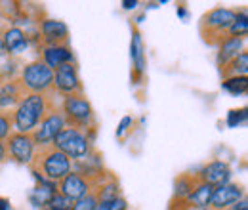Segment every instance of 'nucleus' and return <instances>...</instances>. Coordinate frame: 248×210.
Listing matches in <instances>:
<instances>
[{"label":"nucleus","instance_id":"nucleus-1","mask_svg":"<svg viewBox=\"0 0 248 210\" xmlns=\"http://www.w3.org/2000/svg\"><path fill=\"white\" fill-rule=\"evenodd\" d=\"M60 96L56 92L48 94H27L23 101L14 109V130L19 134H32L46 115L60 107Z\"/></svg>","mask_w":248,"mask_h":210},{"label":"nucleus","instance_id":"nucleus-2","mask_svg":"<svg viewBox=\"0 0 248 210\" xmlns=\"http://www.w3.org/2000/svg\"><path fill=\"white\" fill-rule=\"evenodd\" d=\"M27 166L34 178L52 181V183H60L67 174L73 172V161L65 157L54 144L38 145Z\"/></svg>","mask_w":248,"mask_h":210},{"label":"nucleus","instance_id":"nucleus-3","mask_svg":"<svg viewBox=\"0 0 248 210\" xmlns=\"http://www.w3.org/2000/svg\"><path fill=\"white\" fill-rule=\"evenodd\" d=\"M60 111L65 120V126L75 128L82 134H86V138L90 142H95L97 136V117L93 111L90 99L84 96H65L60 99Z\"/></svg>","mask_w":248,"mask_h":210},{"label":"nucleus","instance_id":"nucleus-4","mask_svg":"<svg viewBox=\"0 0 248 210\" xmlns=\"http://www.w3.org/2000/svg\"><path fill=\"white\" fill-rule=\"evenodd\" d=\"M237 16H239L237 10L223 8V6L212 8L206 14H202V17L199 21V34H201L202 42L212 48H217L227 38V31L237 19Z\"/></svg>","mask_w":248,"mask_h":210},{"label":"nucleus","instance_id":"nucleus-5","mask_svg":"<svg viewBox=\"0 0 248 210\" xmlns=\"http://www.w3.org/2000/svg\"><path fill=\"white\" fill-rule=\"evenodd\" d=\"M17 77L29 94H48L54 90V71L40 60L21 65Z\"/></svg>","mask_w":248,"mask_h":210},{"label":"nucleus","instance_id":"nucleus-6","mask_svg":"<svg viewBox=\"0 0 248 210\" xmlns=\"http://www.w3.org/2000/svg\"><path fill=\"white\" fill-rule=\"evenodd\" d=\"M54 145L62 151L65 157H69L73 162L86 159L88 155H92L95 151L93 144L86 138V134H82V132H78L75 128H69V126H65L62 132L56 136Z\"/></svg>","mask_w":248,"mask_h":210},{"label":"nucleus","instance_id":"nucleus-7","mask_svg":"<svg viewBox=\"0 0 248 210\" xmlns=\"http://www.w3.org/2000/svg\"><path fill=\"white\" fill-rule=\"evenodd\" d=\"M31 44L36 48H46V46H67L71 44V32L69 27L52 17H44L38 21L34 34H31Z\"/></svg>","mask_w":248,"mask_h":210},{"label":"nucleus","instance_id":"nucleus-8","mask_svg":"<svg viewBox=\"0 0 248 210\" xmlns=\"http://www.w3.org/2000/svg\"><path fill=\"white\" fill-rule=\"evenodd\" d=\"M54 92L65 97V96H84V84L78 73L77 61L65 63L54 71Z\"/></svg>","mask_w":248,"mask_h":210},{"label":"nucleus","instance_id":"nucleus-9","mask_svg":"<svg viewBox=\"0 0 248 210\" xmlns=\"http://www.w3.org/2000/svg\"><path fill=\"white\" fill-rule=\"evenodd\" d=\"M36 149L34 140L31 134H19V132H12L6 140H4V153H6V161H14L17 164H29L32 159V153Z\"/></svg>","mask_w":248,"mask_h":210},{"label":"nucleus","instance_id":"nucleus-10","mask_svg":"<svg viewBox=\"0 0 248 210\" xmlns=\"http://www.w3.org/2000/svg\"><path fill=\"white\" fill-rule=\"evenodd\" d=\"M130 60H132V69H130V79L134 86H140L145 82L147 75V56H145V44L141 38V32L138 25H132V40H130Z\"/></svg>","mask_w":248,"mask_h":210},{"label":"nucleus","instance_id":"nucleus-11","mask_svg":"<svg viewBox=\"0 0 248 210\" xmlns=\"http://www.w3.org/2000/svg\"><path fill=\"white\" fill-rule=\"evenodd\" d=\"M63 128H65V120H63V115H62V111H60V107H58V109L50 111V113L46 115V119L42 120V122L38 124V128L31 134L32 140H34V145H36V147H38V145H52L54 140H56V136L62 132Z\"/></svg>","mask_w":248,"mask_h":210},{"label":"nucleus","instance_id":"nucleus-12","mask_svg":"<svg viewBox=\"0 0 248 210\" xmlns=\"http://www.w3.org/2000/svg\"><path fill=\"white\" fill-rule=\"evenodd\" d=\"M247 197V189L241 185V183H225V185H219L214 189L212 193V199L208 203V209L204 210H227L231 205L239 203L241 199Z\"/></svg>","mask_w":248,"mask_h":210},{"label":"nucleus","instance_id":"nucleus-13","mask_svg":"<svg viewBox=\"0 0 248 210\" xmlns=\"http://www.w3.org/2000/svg\"><path fill=\"white\" fill-rule=\"evenodd\" d=\"M0 38H2V44L8 56H17L31 46V32L25 31L21 25L6 27L0 32Z\"/></svg>","mask_w":248,"mask_h":210},{"label":"nucleus","instance_id":"nucleus-14","mask_svg":"<svg viewBox=\"0 0 248 210\" xmlns=\"http://www.w3.org/2000/svg\"><path fill=\"white\" fill-rule=\"evenodd\" d=\"M29 92L25 90L19 77L0 84V113H14V109L23 101Z\"/></svg>","mask_w":248,"mask_h":210},{"label":"nucleus","instance_id":"nucleus-15","mask_svg":"<svg viewBox=\"0 0 248 210\" xmlns=\"http://www.w3.org/2000/svg\"><path fill=\"white\" fill-rule=\"evenodd\" d=\"M197 176L202 183H208L210 187L225 185L231 180V166L225 161H210L201 170H197Z\"/></svg>","mask_w":248,"mask_h":210},{"label":"nucleus","instance_id":"nucleus-16","mask_svg":"<svg viewBox=\"0 0 248 210\" xmlns=\"http://www.w3.org/2000/svg\"><path fill=\"white\" fill-rule=\"evenodd\" d=\"M90 191H92L90 181L86 180L84 176H80L78 172H75V170H73L71 174H67V176L58 183V193L63 195V197H67L69 201H77V199L84 197V195L90 193Z\"/></svg>","mask_w":248,"mask_h":210},{"label":"nucleus","instance_id":"nucleus-17","mask_svg":"<svg viewBox=\"0 0 248 210\" xmlns=\"http://www.w3.org/2000/svg\"><path fill=\"white\" fill-rule=\"evenodd\" d=\"M36 50H38L36 60H40L44 65H48L52 71H56L58 67H62L65 63L77 61L71 44H67V46H46V48H36Z\"/></svg>","mask_w":248,"mask_h":210},{"label":"nucleus","instance_id":"nucleus-18","mask_svg":"<svg viewBox=\"0 0 248 210\" xmlns=\"http://www.w3.org/2000/svg\"><path fill=\"white\" fill-rule=\"evenodd\" d=\"M247 44V38H225L219 46H217V54H216V63L217 67L225 65L227 61H231L233 58H237L245 48Z\"/></svg>","mask_w":248,"mask_h":210},{"label":"nucleus","instance_id":"nucleus-19","mask_svg":"<svg viewBox=\"0 0 248 210\" xmlns=\"http://www.w3.org/2000/svg\"><path fill=\"white\" fill-rule=\"evenodd\" d=\"M36 185L31 191V201L36 209H44L48 207V203L52 201V197L58 193V183H52V181L40 180V178H34Z\"/></svg>","mask_w":248,"mask_h":210},{"label":"nucleus","instance_id":"nucleus-20","mask_svg":"<svg viewBox=\"0 0 248 210\" xmlns=\"http://www.w3.org/2000/svg\"><path fill=\"white\" fill-rule=\"evenodd\" d=\"M219 69V75H221V81L225 79H231V77H247L248 73V52L243 50L237 58H233L231 61H227L225 65L217 67Z\"/></svg>","mask_w":248,"mask_h":210},{"label":"nucleus","instance_id":"nucleus-21","mask_svg":"<svg viewBox=\"0 0 248 210\" xmlns=\"http://www.w3.org/2000/svg\"><path fill=\"white\" fill-rule=\"evenodd\" d=\"M92 191L93 195L97 197V203L99 201H109V199H115V197H123V189H121V183H119L117 176L99 183V185H95Z\"/></svg>","mask_w":248,"mask_h":210},{"label":"nucleus","instance_id":"nucleus-22","mask_svg":"<svg viewBox=\"0 0 248 210\" xmlns=\"http://www.w3.org/2000/svg\"><path fill=\"white\" fill-rule=\"evenodd\" d=\"M248 32V17H247V10L243 8L237 16V19L233 21V25L227 31V38H247Z\"/></svg>","mask_w":248,"mask_h":210},{"label":"nucleus","instance_id":"nucleus-23","mask_svg":"<svg viewBox=\"0 0 248 210\" xmlns=\"http://www.w3.org/2000/svg\"><path fill=\"white\" fill-rule=\"evenodd\" d=\"M221 88L227 90L229 94H233V96H243V94H247L248 79L247 77H231V79H225L221 82Z\"/></svg>","mask_w":248,"mask_h":210},{"label":"nucleus","instance_id":"nucleus-24","mask_svg":"<svg viewBox=\"0 0 248 210\" xmlns=\"http://www.w3.org/2000/svg\"><path fill=\"white\" fill-rule=\"evenodd\" d=\"M95 207H97V197L93 195V191H90V193H86L84 197L73 201L71 210H95Z\"/></svg>","mask_w":248,"mask_h":210},{"label":"nucleus","instance_id":"nucleus-25","mask_svg":"<svg viewBox=\"0 0 248 210\" xmlns=\"http://www.w3.org/2000/svg\"><path fill=\"white\" fill-rule=\"evenodd\" d=\"M95 210H130V205L124 197H115L109 201H99Z\"/></svg>","mask_w":248,"mask_h":210},{"label":"nucleus","instance_id":"nucleus-26","mask_svg":"<svg viewBox=\"0 0 248 210\" xmlns=\"http://www.w3.org/2000/svg\"><path fill=\"white\" fill-rule=\"evenodd\" d=\"M14 132V119L12 113H0V142L4 144V140Z\"/></svg>","mask_w":248,"mask_h":210},{"label":"nucleus","instance_id":"nucleus-27","mask_svg":"<svg viewBox=\"0 0 248 210\" xmlns=\"http://www.w3.org/2000/svg\"><path fill=\"white\" fill-rule=\"evenodd\" d=\"M245 120H247V107H241V109H231V111L227 113V124H229L231 128H235V126L243 124Z\"/></svg>","mask_w":248,"mask_h":210},{"label":"nucleus","instance_id":"nucleus-28","mask_svg":"<svg viewBox=\"0 0 248 210\" xmlns=\"http://www.w3.org/2000/svg\"><path fill=\"white\" fill-rule=\"evenodd\" d=\"M128 124H132V117H124L121 120V126H119V130H117V138H123V134L128 130Z\"/></svg>","mask_w":248,"mask_h":210},{"label":"nucleus","instance_id":"nucleus-29","mask_svg":"<svg viewBox=\"0 0 248 210\" xmlns=\"http://www.w3.org/2000/svg\"><path fill=\"white\" fill-rule=\"evenodd\" d=\"M12 23H10V19L6 17V14H4V10H2V4H0V32L6 29V27H10Z\"/></svg>","mask_w":248,"mask_h":210},{"label":"nucleus","instance_id":"nucleus-30","mask_svg":"<svg viewBox=\"0 0 248 210\" xmlns=\"http://www.w3.org/2000/svg\"><path fill=\"white\" fill-rule=\"evenodd\" d=\"M227 210H248V201H247V197L245 199H241L239 203H235V205H231Z\"/></svg>","mask_w":248,"mask_h":210},{"label":"nucleus","instance_id":"nucleus-31","mask_svg":"<svg viewBox=\"0 0 248 210\" xmlns=\"http://www.w3.org/2000/svg\"><path fill=\"white\" fill-rule=\"evenodd\" d=\"M0 210H12V205L6 197H0Z\"/></svg>","mask_w":248,"mask_h":210},{"label":"nucleus","instance_id":"nucleus-32","mask_svg":"<svg viewBox=\"0 0 248 210\" xmlns=\"http://www.w3.org/2000/svg\"><path fill=\"white\" fill-rule=\"evenodd\" d=\"M136 6H138V2H136V0H132V2H130V0H126V2H123L124 10H132V8H136Z\"/></svg>","mask_w":248,"mask_h":210},{"label":"nucleus","instance_id":"nucleus-33","mask_svg":"<svg viewBox=\"0 0 248 210\" xmlns=\"http://www.w3.org/2000/svg\"><path fill=\"white\" fill-rule=\"evenodd\" d=\"M6 161V153H4V144L0 142V162H4Z\"/></svg>","mask_w":248,"mask_h":210},{"label":"nucleus","instance_id":"nucleus-34","mask_svg":"<svg viewBox=\"0 0 248 210\" xmlns=\"http://www.w3.org/2000/svg\"><path fill=\"white\" fill-rule=\"evenodd\" d=\"M40 210H58V209H50V207H44V209H40Z\"/></svg>","mask_w":248,"mask_h":210}]
</instances>
